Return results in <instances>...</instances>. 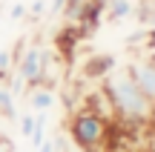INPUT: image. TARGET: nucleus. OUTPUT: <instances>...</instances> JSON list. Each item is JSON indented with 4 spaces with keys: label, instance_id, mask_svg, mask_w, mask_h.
Segmentation results:
<instances>
[{
    "label": "nucleus",
    "instance_id": "nucleus-1",
    "mask_svg": "<svg viewBox=\"0 0 155 152\" xmlns=\"http://www.w3.org/2000/svg\"><path fill=\"white\" fill-rule=\"evenodd\" d=\"M104 92L112 103V112L124 124H150L155 115V103L144 92L138 89V83L132 80L129 69H115L112 75L104 78Z\"/></svg>",
    "mask_w": 155,
    "mask_h": 152
},
{
    "label": "nucleus",
    "instance_id": "nucleus-2",
    "mask_svg": "<svg viewBox=\"0 0 155 152\" xmlns=\"http://www.w3.org/2000/svg\"><path fill=\"white\" fill-rule=\"evenodd\" d=\"M69 141H75L78 147L83 149H92V152H101V147L106 144L109 138V121L101 118V115L89 112V109H78L69 121V129H66Z\"/></svg>",
    "mask_w": 155,
    "mask_h": 152
},
{
    "label": "nucleus",
    "instance_id": "nucleus-3",
    "mask_svg": "<svg viewBox=\"0 0 155 152\" xmlns=\"http://www.w3.org/2000/svg\"><path fill=\"white\" fill-rule=\"evenodd\" d=\"M15 63H17V75L23 78L26 86H40V83H46L52 57H49V52H46L43 46L32 43V46H26V49L17 55Z\"/></svg>",
    "mask_w": 155,
    "mask_h": 152
},
{
    "label": "nucleus",
    "instance_id": "nucleus-4",
    "mask_svg": "<svg viewBox=\"0 0 155 152\" xmlns=\"http://www.w3.org/2000/svg\"><path fill=\"white\" fill-rule=\"evenodd\" d=\"M127 69H129V75H132V80L138 83V89L155 103V55L144 57V60H132Z\"/></svg>",
    "mask_w": 155,
    "mask_h": 152
},
{
    "label": "nucleus",
    "instance_id": "nucleus-5",
    "mask_svg": "<svg viewBox=\"0 0 155 152\" xmlns=\"http://www.w3.org/2000/svg\"><path fill=\"white\" fill-rule=\"evenodd\" d=\"M118 69V57L115 55H104V52H98V55H89L86 60H83V78L86 80H104L106 75H112Z\"/></svg>",
    "mask_w": 155,
    "mask_h": 152
},
{
    "label": "nucleus",
    "instance_id": "nucleus-6",
    "mask_svg": "<svg viewBox=\"0 0 155 152\" xmlns=\"http://www.w3.org/2000/svg\"><path fill=\"white\" fill-rule=\"evenodd\" d=\"M26 98H29V106H32V112H49L52 103H55V89H52L49 83L29 86Z\"/></svg>",
    "mask_w": 155,
    "mask_h": 152
},
{
    "label": "nucleus",
    "instance_id": "nucleus-7",
    "mask_svg": "<svg viewBox=\"0 0 155 152\" xmlns=\"http://www.w3.org/2000/svg\"><path fill=\"white\" fill-rule=\"evenodd\" d=\"M132 15H135L132 0H104V17L109 23H121V20H127Z\"/></svg>",
    "mask_w": 155,
    "mask_h": 152
},
{
    "label": "nucleus",
    "instance_id": "nucleus-8",
    "mask_svg": "<svg viewBox=\"0 0 155 152\" xmlns=\"http://www.w3.org/2000/svg\"><path fill=\"white\" fill-rule=\"evenodd\" d=\"M0 115L9 121H15V95H12V89L6 83H0Z\"/></svg>",
    "mask_w": 155,
    "mask_h": 152
},
{
    "label": "nucleus",
    "instance_id": "nucleus-9",
    "mask_svg": "<svg viewBox=\"0 0 155 152\" xmlns=\"http://www.w3.org/2000/svg\"><path fill=\"white\" fill-rule=\"evenodd\" d=\"M55 141H58V149H61V152H92V149H83V147H78L75 141H69V135H58Z\"/></svg>",
    "mask_w": 155,
    "mask_h": 152
},
{
    "label": "nucleus",
    "instance_id": "nucleus-10",
    "mask_svg": "<svg viewBox=\"0 0 155 152\" xmlns=\"http://www.w3.org/2000/svg\"><path fill=\"white\" fill-rule=\"evenodd\" d=\"M46 9H49V0H35V3L29 6L26 15L32 17V20H38V17H43V15H46Z\"/></svg>",
    "mask_w": 155,
    "mask_h": 152
},
{
    "label": "nucleus",
    "instance_id": "nucleus-11",
    "mask_svg": "<svg viewBox=\"0 0 155 152\" xmlns=\"http://www.w3.org/2000/svg\"><path fill=\"white\" fill-rule=\"evenodd\" d=\"M32 132H35V115H23L20 118V135L32 138Z\"/></svg>",
    "mask_w": 155,
    "mask_h": 152
},
{
    "label": "nucleus",
    "instance_id": "nucleus-12",
    "mask_svg": "<svg viewBox=\"0 0 155 152\" xmlns=\"http://www.w3.org/2000/svg\"><path fill=\"white\" fill-rule=\"evenodd\" d=\"M26 11H29V6H23V3H15L9 9V17L12 20H23V17H26Z\"/></svg>",
    "mask_w": 155,
    "mask_h": 152
},
{
    "label": "nucleus",
    "instance_id": "nucleus-13",
    "mask_svg": "<svg viewBox=\"0 0 155 152\" xmlns=\"http://www.w3.org/2000/svg\"><path fill=\"white\" fill-rule=\"evenodd\" d=\"M66 3H69V0H49V9H46V11H49V15H61Z\"/></svg>",
    "mask_w": 155,
    "mask_h": 152
},
{
    "label": "nucleus",
    "instance_id": "nucleus-14",
    "mask_svg": "<svg viewBox=\"0 0 155 152\" xmlns=\"http://www.w3.org/2000/svg\"><path fill=\"white\" fill-rule=\"evenodd\" d=\"M38 152H61V149H58V141H43L38 147Z\"/></svg>",
    "mask_w": 155,
    "mask_h": 152
},
{
    "label": "nucleus",
    "instance_id": "nucleus-15",
    "mask_svg": "<svg viewBox=\"0 0 155 152\" xmlns=\"http://www.w3.org/2000/svg\"><path fill=\"white\" fill-rule=\"evenodd\" d=\"M0 152H15V147H12L9 138H0Z\"/></svg>",
    "mask_w": 155,
    "mask_h": 152
}]
</instances>
